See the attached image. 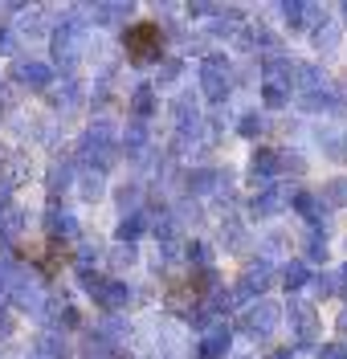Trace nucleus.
Wrapping results in <instances>:
<instances>
[{"instance_id":"nucleus-22","label":"nucleus","mask_w":347,"mask_h":359,"mask_svg":"<svg viewBox=\"0 0 347 359\" xmlns=\"http://www.w3.org/2000/svg\"><path fill=\"white\" fill-rule=\"evenodd\" d=\"M343 331H347V311H343Z\"/></svg>"},{"instance_id":"nucleus-9","label":"nucleus","mask_w":347,"mask_h":359,"mask_svg":"<svg viewBox=\"0 0 347 359\" xmlns=\"http://www.w3.org/2000/svg\"><path fill=\"white\" fill-rule=\"evenodd\" d=\"M278 159H282L278 151H257V156H254V172H257V176H274L278 168H282Z\"/></svg>"},{"instance_id":"nucleus-8","label":"nucleus","mask_w":347,"mask_h":359,"mask_svg":"<svg viewBox=\"0 0 347 359\" xmlns=\"http://www.w3.org/2000/svg\"><path fill=\"white\" fill-rule=\"evenodd\" d=\"M282 204H286V192H282V188H270L261 201H254V212H261V217H266V212H278Z\"/></svg>"},{"instance_id":"nucleus-21","label":"nucleus","mask_w":347,"mask_h":359,"mask_svg":"<svg viewBox=\"0 0 347 359\" xmlns=\"http://www.w3.org/2000/svg\"><path fill=\"white\" fill-rule=\"evenodd\" d=\"M270 359H294V355H290V351H278V355H270Z\"/></svg>"},{"instance_id":"nucleus-19","label":"nucleus","mask_w":347,"mask_h":359,"mask_svg":"<svg viewBox=\"0 0 347 359\" xmlns=\"http://www.w3.org/2000/svg\"><path fill=\"white\" fill-rule=\"evenodd\" d=\"M0 53H13V37H8L4 29H0Z\"/></svg>"},{"instance_id":"nucleus-15","label":"nucleus","mask_w":347,"mask_h":359,"mask_svg":"<svg viewBox=\"0 0 347 359\" xmlns=\"http://www.w3.org/2000/svg\"><path fill=\"white\" fill-rule=\"evenodd\" d=\"M74 229H78L74 217H53V233H57V237H74Z\"/></svg>"},{"instance_id":"nucleus-12","label":"nucleus","mask_w":347,"mask_h":359,"mask_svg":"<svg viewBox=\"0 0 347 359\" xmlns=\"http://www.w3.org/2000/svg\"><path fill=\"white\" fill-rule=\"evenodd\" d=\"M151 94H156L151 86H139L135 98H131V111H135V114H151V107H156V98H151Z\"/></svg>"},{"instance_id":"nucleus-7","label":"nucleus","mask_w":347,"mask_h":359,"mask_svg":"<svg viewBox=\"0 0 347 359\" xmlns=\"http://www.w3.org/2000/svg\"><path fill=\"white\" fill-rule=\"evenodd\" d=\"M290 318H294V331H299L302 339L315 335V327H311V318H315V314H311V306H299V302H294V306H290Z\"/></svg>"},{"instance_id":"nucleus-18","label":"nucleus","mask_w":347,"mask_h":359,"mask_svg":"<svg viewBox=\"0 0 347 359\" xmlns=\"http://www.w3.org/2000/svg\"><path fill=\"white\" fill-rule=\"evenodd\" d=\"M319 359H347V351H343V347H323Z\"/></svg>"},{"instance_id":"nucleus-10","label":"nucleus","mask_w":347,"mask_h":359,"mask_svg":"<svg viewBox=\"0 0 347 359\" xmlns=\"http://www.w3.org/2000/svg\"><path fill=\"white\" fill-rule=\"evenodd\" d=\"M311 282V269H306V262H294V266L286 269V290H299V286H306Z\"/></svg>"},{"instance_id":"nucleus-17","label":"nucleus","mask_w":347,"mask_h":359,"mask_svg":"<svg viewBox=\"0 0 347 359\" xmlns=\"http://www.w3.org/2000/svg\"><path fill=\"white\" fill-rule=\"evenodd\" d=\"M118 204H123V208H135L139 204V188H123V192H118Z\"/></svg>"},{"instance_id":"nucleus-11","label":"nucleus","mask_w":347,"mask_h":359,"mask_svg":"<svg viewBox=\"0 0 347 359\" xmlns=\"http://www.w3.org/2000/svg\"><path fill=\"white\" fill-rule=\"evenodd\" d=\"M139 233H143V217H139V212L123 217V224H118V241H135Z\"/></svg>"},{"instance_id":"nucleus-13","label":"nucleus","mask_w":347,"mask_h":359,"mask_svg":"<svg viewBox=\"0 0 347 359\" xmlns=\"http://www.w3.org/2000/svg\"><path fill=\"white\" fill-rule=\"evenodd\" d=\"M261 94H266V102H270V107H282V102H286V86H278V82H266Z\"/></svg>"},{"instance_id":"nucleus-16","label":"nucleus","mask_w":347,"mask_h":359,"mask_svg":"<svg viewBox=\"0 0 347 359\" xmlns=\"http://www.w3.org/2000/svg\"><path fill=\"white\" fill-rule=\"evenodd\" d=\"M261 131V118H257V114H245V118H241V135H257Z\"/></svg>"},{"instance_id":"nucleus-14","label":"nucleus","mask_w":347,"mask_h":359,"mask_svg":"<svg viewBox=\"0 0 347 359\" xmlns=\"http://www.w3.org/2000/svg\"><path fill=\"white\" fill-rule=\"evenodd\" d=\"M327 201L331 204H347V180H335V184L327 188Z\"/></svg>"},{"instance_id":"nucleus-3","label":"nucleus","mask_w":347,"mask_h":359,"mask_svg":"<svg viewBox=\"0 0 347 359\" xmlns=\"http://www.w3.org/2000/svg\"><path fill=\"white\" fill-rule=\"evenodd\" d=\"M200 86H205L208 98H221L225 94V62L221 57H208L205 69H200Z\"/></svg>"},{"instance_id":"nucleus-2","label":"nucleus","mask_w":347,"mask_h":359,"mask_svg":"<svg viewBox=\"0 0 347 359\" xmlns=\"http://www.w3.org/2000/svg\"><path fill=\"white\" fill-rule=\"evenodd\" d=\"M82 37H86V29H82V25H66V29L53 37V53H57L62 62H74V57H78V49H82Z\"/></svg>"},{"instance_id":"nucleus-1","label":"nucleus","mask_w":347,"mask_h":359,"mask_svg":"<svg viewBox=\"0 0 347 359\" xmlns=\"http://www.w3.org/2000/svg\"><path fill=\"white\" fill-rule=\"evenodd\" d=\"M160 25H135V29H127V37H123V45H127V57L135 62V66H151L156 57H160Z\"/></svg>"},{"instance_id":"nucleus-20","label":"nucleus","mask_w":347,"mask_h":359,"mask_svg":"<svg viewBox=\"0 0 347 359\" xmlns=\"http://www.w3.org/2000/svg\"><path fill=\"white\" fill-rule=\"evenodd\" d=\"M335 278H339V286H347V266L339 269V273H335Z\"/></svg>"},{"instance_id":"nucleus-23","label":"nucleus","mask_w":347,"mask_h":359,"mask_svg":"<svg viewBox=\"0 0 347 359\" xmlns=\"http://www.w3.org/2000/svg\"><path fill=\"white\" fill-rule=\"evenodd\" d=\"M343 13H347V8H343Z\"/></svg>"},{"instance_id":"nucleus-4","label":"nucleus","mask_w":347,"mask_h":359,"mask_svg":"<svg viewBox=\"0 0 347 359\" xmlns=\"http://www.w3.org/2000/svg\"><path fill=\"white\" fill-rule=\"evenodd\" d=\"M17 78H21V82H29V86H49L53 69L41 66V62H17Z\"/></svg>"},{"instance_id":"nucleus-6","label":"nucleus","mask_w":347,"mask_h":359,"mask_svg":"<svg viewBox=\"0 0 347 359\" xmlns=\"http://www.w3.org/2000/svg\"><path fill=\"white\" fill-rule=\"evenodd\" d=\"M274 323H278V306H270V302H261V306H254V311H250V331H254V335H257V331L266 335Z\"/></svg>"},{"instance_id":"nucleus-5","label":"nucleus","mask_w":347,"mask_h":359,"mask_svg":"<svg viewBox=\"0 0 347 359\" xmlns=\"http://www.w3.org/2000/svg\"><path fill=\"white\" fill-rule=\"evenodd\" d=\"M221 351H229V331H225V327H212V331L200 339V355H205V359H217Z\"/></svg>"}]
</instances>
